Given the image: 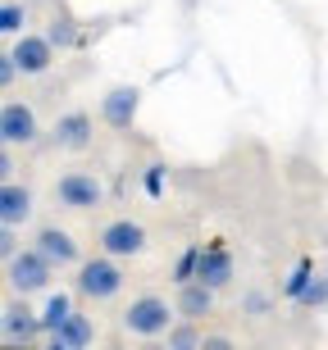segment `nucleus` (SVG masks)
<instances>
[{
    "label": "nucleus",
    "mask_w": 328,
    "mask_h": 350,
    "mask_svg": "<svg viewBox=\"0 0 328 350\" xmlns=\"http://www.w3.org/2000/svg\"><path fill=\"white\" fill-rule=\"evenodd\" d=\"M46 37H51L55 46H60V51H73V46H78V27L68 23V18H55V23H51V32H46Z\"/></svg>",
    "instance_id": "aec40b11"
},
{
    "label": "nucleus",
    "mask_w": 328,
    "mask_h": 350,
    "mask_svg": "<svg viewBox=\"0 0 328 350\" xmlns=\"http://www.w3.org/2000/svg\"><path fill=\"white\" fill-rule=\"evenodd\" d=\"M210 310H214V286H205L201 278L178 286V314L183 319H205Z\"/></svg>",
    "instance_id": "4468645a"
},
{
    "label": "nucleus",
    "mask_w": 328,
    "mask_h": 350,
    "mask_svg": "<svg viewBox=\"0 0 328 350\" xmlns=\"http://www.w3.org/2000/svg\"><path fill=\"white\" fill-rule=\"evenodd\" d=\"M92 337H96L92 319H87V314H78V310H73V314H68V319H64V323H60V327H55V332H51V350H82V346H87V341H92Z\"/></svg>",
    "instance_id": "ddd939ff"
},
{
    "label": "nucleus",
    "mask_w": 328,
    "mask_h": 350,
    "mask_svg": "<svg viewBox=\"0 0 328 350\" xmlns=\"http://www.w3.org/2000/svg\"><path fill=\"white\" fill-rule=\"evenodd\" d=\"M55 200L64 209H96L105 200V182L96 178V173L73 169V173H64V178L55 182Z\"/></svg>",
    "instance_id": "20e7f679"
},
{
    "label": "nucleus",
    "mask_w": 328,
    "mask_h": 350,
    "mask_svg": "<svg viewBox=\"0 0 328 350\" xmlns=\"http://www.w3.org/2000/svg\"><path fill=\"white\" fill-rule=\"evenodd\" d=\"M197 269H201V246H192V250H183V260H178V269H173V282H178V286L192 282Z\"/></svg>",
    "instance_id": "412c9836"
},
{
    "label": "nucleus",
    "mask_w": 328,
    "mask_h": 350,
    "mask_svg": "<svg viewBox=\"0 0 328 350\" xmlns=\"http://www.w3.org/2000/svg\"><path fill=\"white\" fill-rule=\"evenodd\" d=\"M92 132H96L92 114L73 109V114H64L55 123V146H60V150H87V146H92Z\"/></svg>",
    "instance_id": "9d476101"
},
{
    "label": "nucleus",
    "mask_w": 328,
    "mask_h": 350,
    "mask_svg": "<svg viewBox=\"0 0 328 350\" xmlns=\"http://www.w3.org/2000/svg\"><path fill=\"white\" fill-rule=\"evenodd\" d=\"M310 282H315V264H310V260H301L297 269H292V278L283 282V296H288V300H301Z\"/></svg>",
    "instance_id": "f3484780"
},
{
    "label": "nucleus",
    "mask_w": 328,
    "mask_h": 350,
    "mask_svg": "<svg viewBox=\"0 0 328 350\" xmlns=\"http://www.w3.org/2000/svg\"><path fill=\"white\" fill-rule=\"evenodd\" d=\"M27 219H32V191L18 182H5L0 187V223H27Z\"/></svg>",
    "instance_id": "2eb2a0df"
},
{
    "label": "nucleus",
    "mask_w": 328,
    "mask_h": 350,
    "mask_svg": "<svg viewBox=\"0 0 328 350\" xmlns=\"http://www.w3.org/2000/svg\"><path fill=\"white\" fill-rule=\"evenodd\" d=\"M247 310L251 314H264V296H260V291H251V296H247Z\"/></svg>",
    "instance_id": "a878e982"
},
{
    "label": "nucleus",
    "mask_w": 328,
    "mask_h": 350,
    "mask_svg": "<svg viewBox=\"0 0 328 350\" xmlns=\"http://www.w3.org/2000/svg\"><path fill=\"white\" fill-rule=\"evenodd\" d=\"M96 246L105 250V255H114V260H132V255L146 250V228L132 219H110L101 228V237H96Z\"/></svg>",
    "instance_id": "39448f33"
},
{
    "label": "nucleus",
    "mask_w": 328,
    "mask_h": 350,
    "mask_svg": "<svg viewBox=\"0 0 328 350\" xmlns=\"http://www.w3.org/2000/svg\"><path fill=\"white\" fill-rule=\"evenodd\" d=\"M301 305H310V310H319V305H328V278H315V282L305 286Z\"/></svg>",
    "instance_id": "4be33fe9"
},
{
    "label": "nucleus",
    "mask_w": 328,
    "mask_h": 350,
    "mask_svg": "<svg viewBox=\"0 0 328 350\" xmlns=\"http://www.w3.org/2000/svg\"><path fill=\"white\" fill-rule=\"evenodd\" d=\"M37 250L55 264V269L82 264V260H78V241H73V237H68L64 228H41V232H37Z\"/></svg>",
    "instance_id": "9b49d317"
},
{
    "label": "nucleus",
    "mask_w": 328,
    "mask_h": 350,
    "mask_svg": "<svg viewBox=\"0 0 328 350\" xmlns=\"http://www.w3.org/2000/svg\"><path fill=\"white\" fill-rule=\"evenodd\" d=\"M0 332H5L10 346H18V341H37L46 327H41V314L32 310L27 296H23V300H10V305L0 310Z\"/></svg>",
    "instance_id": "6e6552de"
},
{
    "label": "nucleus",
    "mask_w": 328,
    "mask_h": 350,
    "mask_svg": "<svg viewBox=\"0 0 328 350\" xmlns=\"http://www.w3.org/2000/svg\"><path fill=\"white\" fill-rule=\"evenodd\" d=\"M173 314H178V305H169L164 296H137L123 310V327L132 337H164L173 327Z\"/></svg>",
    "instance_id": "7ed1b4c3"
},
{
    "label": "nucleus",
    "mask_w": 328,
    "mask_h": 350,
    "mask_svg": "<svg viewBox=\"0 0 328 350\" xmlns=\"http://www.w3.org/2000/svg\"><path fill=\"white\" fill-rule=\"evenodd\" d=\"M37 109L23 100H5V109H0V142L5 146H32L37 142Z\"/></svg>",
    "instance_id": "0eeeda50"
},
{
    "label": "nucleus",
    "mask_w": 328,
    "mask_h": 350,
    "mask_svg": "<svg viewBox=\"0 0 328 350\" xmlns=\"http://www.w3.org/2000/svg\"><path fill=\"white\" fill-rule=\"evenodd\" d=\"M146 191L151 196L164 191V164H151V169H146Z\"/></svg>",
    "instance_id": "b1692460"
},
{
    "label": "nucleus",
    "mask_w": 328,
    "mask_h": 350,
    "mask_svg": "<svg viewBox=\"0 0 328 350\" xmlns=\"http://www.w3.org/2000/svg\"><path fill=\"white\" fill-rule=\"evenodd\" d=\"M201 332H197V319H183V323H173L169 327V346L173 350H192V346H201Z\"/></svg>",
    "instance_id": "a211bd4d"
},
{
    "label": "nucleus",
    "mask_w": 328,
    "mask_h": 350,
    "mask_svg": "<svg viewBox=\"0 0 328 350\" xmlns=\"http://www.w3.org/2000/svg\"><path fill=\"white\" fill-rule=\"evenodd\" d=\"M197 278L205 286H214V291L233 282V255H228V246H219V241H214V246H201V269H197Z\"/></svg>",
    "instance_id": "f8f14e48"
},
{
    "label": "nucleus",
    "mask_w": 328,
    "mask_h": 350,
    "mask_svg": "<svg viewBox=\"0 0 328 350\" xmlns=\"http://www.w3.org/2000/svg\"><path fill=\"white\" fill-rule=\"evenodd\" d=\"M51 278H55V264L41 255L37 246L32 250H18L5 260V282H10L14 296H37V291H51Z\"/></svg>",
    "instance_id": "f257e3e1"
},
{
    "label": "nucleus",
    "mask_w": 328,
    "mask_h": 350,
    "mask_svg": "<svg viewBox=\"0 0 328 350\" xmlns=\"http://www.w3.org/2000/svg\"><path fill=\"white\" fill-rule=\"evenodd\" d=\"M23 23H27L23 5H18V0H10V5L0 10V32H5V37H23Z\"/></svg>",
    "instance_id": "6ab92c4d"
},
{
    "label": "nucleus",
    "mask_w": 328,
    "mask_h": 350,
    "mask_svg": "<svg viewBox=\"0 0 328 350\" xmlns=\"http://www.w3.org/2000/svg\"><path fill=\"white\" fill-rule=\"evenodd\" d=\"M14 78H18V64H14V55L5 51V59H0V82H5V87H10Z\"/></svg>",
    "instance_id": "393cba45"
},
{
    "label": "nucleus",
    "mask_w": 328,
    "mask_h": 350,
    "mask_svg": "<svg viewBox=\"0 0 328 350\" xmlns=\"http://www.w3.org/2000/svg\"><path fill=\"white\" fill-rule=\"evenodd\" d=\"M78 296H87V300H96V305H105V300H114L118 291H123V269H118V260L114 255H96V260H82L78 264Z\"/></svg>",
    "instance_id": "f03ea898"
},
{
    "label": "nucleus",
    "mask_w": 328,
    "mask_h": 350,
    "mask_svg": "<svg viewBox=\"0 0 328 350\" xmlns=\"http://www.w3.org/2000/svg\"><path fill=\"white\" fill-rule=\"evenodd\" d=\"M10 55H14V64H18L23 78H41V73L55 64V41L37 37V32H23V37H14Z\"/></svg>",
    "instance_id": "423d86ee"
},
{
    "label": "nucleus",
    "mask_w": 328,
    "mask_h": 350,
    "mask_svg": "<svg viewBox=\"0 0 328 350\" xmlns=\"http://www.w3.org/2000/svg\"><path fill=\"white\" fill-rule=\"evenodd\" d=\"M137 105H142V91L137 87H114L105 100H101V118H105L110 128H132Z\"/></svg>",
    "instance_id": "1a4fd4ad"
},
{
    "label": "nucleus",
    "mask_w": 328,
    "mask_h": 350,
    "mask_svg": "<svg viewBox=\"0 0 328 350\" xmlns=\"http://www.w3.org/2000/svg\"><path fill=\"white\" fill-rule=\"evenodd\" d=\"M201 346H205V350H228V337H205Z\"/></svg>",
    "instance_id": "bb28decb"
},
{
    "label": "nucleus",
    "mask_w": 328,
    "mask_h": 350,
    "mask_svg": "<svg viewBox=\"0 0 328 350\" xmlns=\"http://www.w3.org/2000/svg\"><path fill=\"white\" fill-rule=\"evenodd\" d=\"M68 314H73V296H68V291H51V296H46V305H41V327H46V337L64 323Z\"/></svg>",
    "instance_id": "dca6fc26"
},
{
    "label": "nucleus",
    "mask_w": 328,
    "mask_h": 350,
    "mask_svg": "<svg viewBox=\"0 0 328 350\" xmlns=\"http://www.w3.org/2000/svg\"><path fill=\"white\" fill-rule=\"evenodd\" d=\"M0 255H5V260L18 255V223H5V232H0Z\"/></svg>",
    "instance_id": "5701e85b"
}]
</instances>
